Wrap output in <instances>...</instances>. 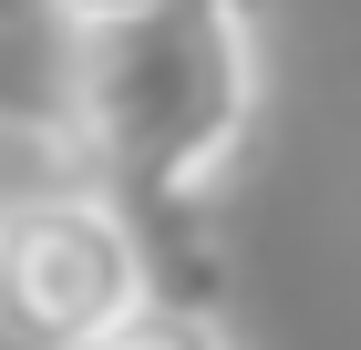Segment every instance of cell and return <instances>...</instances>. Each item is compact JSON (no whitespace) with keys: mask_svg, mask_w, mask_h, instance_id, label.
<instances>
[{"mask_svg":"<svg viewBox=\"0 0 361 350\" xmlns=\"http://www.w3.org/2000/svg\"><path fill=\"white\" fill-rule=\"evenodd\" d=\"M155 309V258L124 196L104 186H52L11 196L0 227V330L21 350H104Z\"/></svg>","mask_w":361,"mask_h":350,"instance_id":"obj_2","label":"cell"},{"mask_svg":"<svg viewBox=\"0 0 361 350\" xmlns=\"http://www.w3.org/2000/svg\"><path fill=\"white\" fill-rule=\"evenodd\" d=\"M93 113V31L62 0H0V135L83 155Z\"/></svg>","mask_w":361,"mask_h":350,"instance_id":"obj_3","label":"cell"},{"mask_svg":"<svg viewBox=\"0 0 361 350\" xmlns=\"http://www.w3.org/2000/svg\"><path fill=\"white\" fill-rule=\"evenodd\" d=\"M248 124H258V21H248V0H166L135 31L93 42L83 155L124 186V216L145 227V258H155V237L196 247V216L238 175Z\"/></svg>","mask_w":361,"mask_h":350,"instance_id":"obj_1","label":"cell"},{"mask_svg":"<svg viewBox=\"0 0 361 350\" xmlns=\"http://www.w3.org/2000/svg\"><path fill=\"white\" fill-rule=\"evenodd\" d=\"M104 350H227V330L207 320V309H166V299H155V309H145L124 340H104Z\"/></svg>","mask_w":361,"mask_h":350,"instance_id":"obj_4","label":"cell"},{"mask_svg":"<svg viewBox=\"0 0 361 350\" xmlns=\"http://www.w3.org/2000/svg\"><path fill=\"white\" fill-rule=\"evenodd\" d=\"M0 227H11V206H0Z\"/></svg>","mask_w":361,"mask_h":350,"instance_id":"obj_6","label":"cell"},{"mask_svg":"<svg viewBox=\"0 0 361 350\" xmlns=\"http://www.w3.org/2000/svg\"><path fill=\"white\" fill-rule=\"evenodd\" d=\"M62 11H73V21H83L93 42H104V31H135L145 11H166V0H62Z\"/></svg>","mask_w":361,"mask_h":350,"instance_id":"obj_5","label":"cell"}]
</instances>
